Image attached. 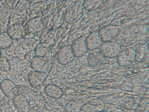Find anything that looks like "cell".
<instances>
[{"label": "cell", "instance_id": "cell-2", "mask_svg": "<svg viewBox=\"0 0 149 112\" xmlns=\"http://www.w3.org/2000/svg\"><path fill=\"white\" fill-rule=\"evenodd\" d=\"M0 87L4 95L9 99H13L15 96L24 92V89L22 86H17L11 80L4 79L1 81Z\"/></svg>", "mask_w": 149, "mask_h": 112}, {"label": "cell", "instance_id": "cell-6", "mask_svg": "<svg viewBox=\"0 0 149 112\" xmlns=\"http://www.w3.org/2000/svg\"><path fill=\"white\" fill-rule=\"evenodd\" d=\"M74 57L71 46L69 45H65L61 47L57 55V59L58 63L63 65L70 63Z\"/></svg>", "mask_w": 149, "mask_h": 112}, {"label": "cell", "instance_id": "cell-23", "mask_svg": "<svg viewBox=\"0 0 149 112\" xmlns=\"http://www.w3.org/2000/svg\"><path fill=\"white\" fill-rule=\"evenodd\" d=\"M54 38L48 34L46 35L40 41V43L44 47L50 48L55 44Z\"/></svg>", "mask_w": 149, "mask_h": 112}, {"label": "cell", "instance_id": "cell-24", "mask_svg": "<svg viewBox=\"0 0 149 112\" xmlns=\"http://www.w3.org/2000/svg\"><path fill=\"white\" fill-rule=\"evenodd\" d=\"M47 4L44 1H39L34 3L33 6V10L36 12H40L45 10L47 8Z\"/></svg>", "mask_w": 149, "mask_h": 112}, {"label": "cell", "instance_id": "cell-9", "mask_svg": "<svg viewBox=\"0 0 149 112\" xmlns=\"http://www.w3.org/2000/svg\"><path fill=\"white\" fill-rule=\"evenodd\" d=\"M26 31L29 33L34 34L42 30L44 25L41 16H37L29 20L24 26Z\"/></svg>", "mask_w": 149, "mask_h": 112}, {"label": "cell", "instance_id": "cell-16", "mask_svg": "<svg viewBox=\"0 0 149 112\" xmlns=\"http://www.w3.org/2000/svg\"><path fill=\"white\" fill-rule=\"evenodd\" d=\"M30 66L33 71L42 73H45L49 67L47 62L42 60L36 56L31 59Z\"/></svg>", "mask_w": 149, "mask_h": 112}, {"label": "cell", "instance_id": "cell-20", "mask_svg": "<svg viewBox=\"0 0 149 112\" xmlns=\"http://www.w3.org/2000/svg\"><path fill=\"white\" fill-rule=\"evenodd\" d=\"M13 40L7 32L0 33V49H4L8 48L12 44Z\"/></svg>", "mask_w": 149, "mask_h": 112}, {"label": "cell", "instance_id": "cell-12", "mask_svg": "<svg viewBox=\"0 0 149 112\" xmlns=\"http://www.w3.org/2000/svg\"><path fill=\"white\" fill-rule=\"evenodd\" d=\"M45 73H42L34 71L30 72L28 76L29 83L32 87L37 88L40 87L45 81Z\"/></svg>", "mask_w": 149, "mask_h": 112}, {"label": "cell", "instance_id": "cell-1", "mask_svg": "<svg viewBox=\"0 0 149 112\" xmlns=\"http://www.w3.org/2000/svg\"><path fill=\"white\" fill-rule=\"evenodd\" d=\"M83 1H77L66 10L64 15V20L66 23L74 24L81 18L83 13Z\"/></svg>", "mask_w": 149, "mask_h": 112}, {"label": "cell", "instance_id": "cell-28", "mask_svg": "<svg viewBox=\"0 0 149 112\" xmlns=\"http://www.w3.org/2000/svg\"><path fill=\"white\" fill-rule=\"evenodd\" d=\"M97 112H105V111H102H102H98Z\"/></svg>", "mask_w": 149, "mask_h": 112}, {"label": "cell", "instance_id": "cell-4", "mask_svg": "<svg viewBox=\"0 0 149 112\" xmlns=\"http://www.w3.org/2000/svg\"><path fill=\"white\" fill-rule=\"evenodd\" d=\"M63 14L62 11L52 13L43 21L44 27L49 29H54L61 27L64 21Z\"/></svg>", "mask_w": 149, "mask_h": 112}, {"label": "cell", "instance_id": "cell-26", "mask_svg": "<svg viewBox=\"0 0 149 112\" xmlns=\"http://www.w3.org/2000/svg\"><path fill=\"white\" fill-rule=\"evenodd\" d=\"M10 68V63L8 60L4 57H0V69L3 72L8 71Z\"/></svg>", "mask_w": 149, "mask_h": 112}, {"label": "cell", "instance_id": "cell-11", "mask_svg": "<svg viewBox=\"0 0 149 112\" xmlns=\"http://www.w3.org/2000/svg\"><path fill=\"white\" fill-rule=\"evenodd\" d=\"M7 33L13 40H18L24 36L26 34V30L22 24L17 23L9 27Z\"/></svg>", "mask_w": 149, "mask_h": 112}, {"label": "cell", "instance_id": "cell-7", "mask_svg": "<svg viewBox=\"0 0 149 112\" xmlns=\"http://www.w3.org/2000/svg\"><path fill=\"white\" fill-rule=\"evenodd\" d=\"M85 39L86 37L84 36H82L72 42L71 47L74 57H81L88 50Z\"/></svg>", "mask_w": 149, "mask_h": 112}, {"label": "cell", "instance_id": "cell-29", "mask_svg": "<svg viewBox=\"0 0 149 112\" xmlns=\"http://www.w3.org/2000/svg\"><path fill=\"white\" fill-rule=\"evenodd\" d=\"M1 52H0V57H1Z\"/></svg>", "mask_w": 149, "mask_h": 112}, {"label": "cell", "instance_id": "cell-19", "mask_svg": "<svg viewBox=\"0 0 149 112\" xmlns=\"http://www.w3.org/2000/svg\"><path fill=\"white\" fill-rule=\"evenodd\" d=\"M83 102L77 99H73L68 102L64 108V112H78Z\"/></svg>", "mask_w": 149, "mask_h": 112}, {"label": "cell", "instance_id": "cell-17", "mask_svg": "<svg viewBox=\"0 0 149 112\" xmlns=\"http://www.w3.org/2000/svg\"><path fill=\"white\" fill-rule=\"evenodd\" d=\"M148 46L146 44H142L139 46L135 50V60L136 62H143L149 59Z\"/></svg>", "mask_w": 149, "mask_h": 112}, {"label": "cell", "instance_id": "cell-8", "mask_svg": "<svg viewBox=\"0 0 149 112\" xmlns=\"http://www.w3.org/2000/svg\"><path fill=\"white\" fill-rule=\"evenodd\" d=\"M98 32L102 42H107L111 41L116 36L119 29L116 26L108 25L102 28Z\"/></svg>", "mask_w": 149, "mask_h": 112}, {"label": "cell", "instance_id": "cell-3", "mask_svg": "<svg viewBox=\"0 0 149 112\" xmlns=\"http://www.w3.org/2000/svg\"><path fill=\"white\" fill-rule=\"evenodd\" d=\"M121 51V46L116 42L109 41L102 43L100 52L106 58H113L117 57Z\"/></svg>", "mask_w": 149, "mask_h": 112}, {"label": "cell", "instance_id": "cell-21", "mask_svg": "<svg viewBox=\"0 0 149 112\" xmlns=\"http://www.w3.org/2000/svg\"><path fill=\"white\" fill-rule=\"evenodd\" d=\"M102 1V0H85L83 1V6L87 11H92L98 8Z\"/></svg>", "mask_w": 149, "mask_h": 112}, {"label": "cell", "instance_id": "cell-5", "mask_svg": "<svg viewBox=\"0 0 149 112\" xmlns=\"http://www.w3.org/2000/svg\"><path fill=\"white\" fill-rule=\"evenodd\" d=\"M118 65L121 67L130 65L135 61V50L127 48L121 50L117 57Z\"/></svg>", "mask_w": 149, "mask_h": 112}, {"label": "cell", "instance_id": "cell-25", "mask_svg": "<svg viewBox=\"0 0 149 112\" xmlns=\"http://www.w3.org/2000/svg\"><path fill=\"white\" fill-rule=\"evenodd\" d=\"M34 104L40 109H42L45 106V102L43 97L40 95H35L33 99Z\"/></svg>", "mask_w": 149, "mask_h": 112}, {"label": "cell", "instance_id": "cell-13", "mask_svg": "<svg viewBox=\"0 0 149 112\" xmlns=\"http://www.w3.org/2000/svg\"><path fill=\"white\" fill-rule=\"evenodd\" d=\"M105 58L100 51H95L90 54L87 58L88 65L91 67L99 66L106 62Z\"/></svg>", "mask_w": 149, "mask_h": 112}, {"label": "cell", "instance_id": "cell-15", "mask_svg": "<svg viewBox=\"0 0 149 112\" xmlns=\"http://www.w3.org/2000/svg\"><path fill=\"white\" fill-rule=\"evenodd\" d=\"M44 92L47 96L56 99L61 98L63 95V92L61 89L53 84L47 85L45 88Z\"/></svg>", "mask_w": 149, "mask_h": 112}, {"label": "cell", "instance_id": "cell-14", "mask_svg": "<svg viewBox=\"0 0 149 112\" xmlns=\"http://www.w3.org/2000/svg\"><path fill=\"white\" fill-rule=\"evenodd\" d=\"M35 56L41 60L45 62L48 61L52 56V51L50 48L43 46L40 43L37 45L34 49Z\"/></svg>", "mask_w": 149, "mask_h": 112}, {"label": "cell", "instance_id": "cell-18", "mask_svg": "<svg viewBox=\"0 0 149 112\" xmlns=\"http://www.w3.org/2000/svg\"><path fill=\"white\" fill-rule=\"evenodd\" d=\"M15 106L22 112H28L30 108L28 101L26 97L22 94L17 95L13 99Z\"/></svg>", "mask_w": 149, "mask_h": 112}, {"label": "cell", "instance_id": "cell-27", "mask_svg": "<svg viewBox=\"0 0 149 112\" xmlns=\"http://www.w3.org/2000/svg\"><path fill=\"white\" fill-rule=\"evenodd\" d=\"M39 109L37 107L36 108L32 107L30 108L28 112H40Z\"/></svg>", "mask_w": 149, "mask_h": 112}, {"label": "cell", "instance_id": "cell-10", "mask_svg": "<svg viewBox=\"0 0 149 112\" xmlns=\"http://www.w3.org/2000/svg\"><path fill=\"white\" fill-rule=\"evenodd\" d=\"M86 43L87 50L92 51L98 48L101 46L103 42L98 31L92 32L86 37Z\"/></svg>", "mask_w": 149, "mask_h": 112}, {"label": "cell", "instance_id": "cell-22", "mask_svg": "<svg viewBox=\"0 0 149 112\" xmlns=\"http://www.w3.org/2000/svg\"><path fill=\"white\" fill-rule=\"evenodd\" d=\"M100 110V107L90 103L84 104L78 112H97Z\"/></svg>", "mask_w": 149, "mask_h": 112}]
</instances>
